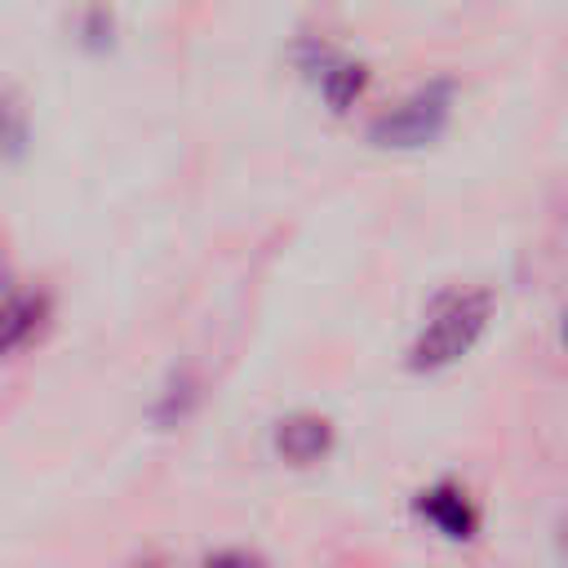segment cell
<instances>
[{"instance_id": "7", "label": "cell", "mask_w": 568, "mask_h": 568, "mask_svg": "<svg viewBox=\"0 0 568 568\" xmlns=\"http://www.w3.org/2000/svg\"><path fill=\"white\" fill-rule=\"evenodd\" d=\"M204 568H266V564L253 559V555H244V550H217V555L204 559Z\"/></svg>"}, {"instance_id": "6", "label": "cell", "mask_w": 568, "mask_h": 568, "mask_svg": "<svg viewBox=\"0 0 568 568\" xmlns=\"http://www.w3.org/2000/svg\"><path fill=\"white\" fill-rule=\"evenodd\" d=\"M364 67L359 62H346V58H328L324 62V71H320V89H324V98L333 102V111H342L359 89H364Z\"/></svg>"}, {"instance_id": "4", "label": "cell", "mask_w": 568, "mask_h": 568, "mask_svg": "<svg viewBox=\"0 0 568 568\" xmlns=\"http://www.w3.org/2000/svg\"><path fill=\"white\" fill-rule=\"evenodd\" d=\"M417 510H422V519H426L430 528H439V532L453 537V541H466V537L475 532V524H479L470 497H466L462 488H453V484H435L430 493H422V497H417Z\"/></svg>"}, {"instance_id": "2", "label": "cell", "mask_w": 568, "mask_h": 568, "mask_svg": "<svg viewBox=\"0 0 568 568\" xmlns=\"http://www.w3.org/2000/svg\"><path fill=\"white\" fill-rule=\"evenodd\" d=\"M448 102H453L448 80H435V84L417 89L413 98H404L399 106H390L386 115H377L368 124V138L377 146H426L439 138V129L448 120Z\"/></svg>"}, {"instance_id": "1", "label": "cell", "mask_w": 568, "mask_h": 568, "mask_svg": "<svg viewBox=\"0 0 568 568\" xmlns=\"http://www.w3.org/2000/svg\"><path fill=\"white\" fill-rule=\"evenodd\" d=\"M488 315H493V293L488 288H457V293H444L422 333L413 337L408 346V368L417 373H435V368H448L457 364L475 342L479 333L488 328Z\"/></svg>"}, {"instance_id": "3", "label": "cell", "mask_w": 568, "mask_h": 568, "mask_svg": "<svg viewBox=\"0 0 568 568\" xmlns=\"http://www.w3.org/2000/svg\"><path fill=\"white\" fill-rule=\"evenodd\" d=\"M333 448V426L315 413H293L275 426V453L293 466H311Z\"/></svg>"}, {"instance_id": "5", "label": "cell", "mask_w": 568, "mask_h": 568, "mask_svg": "<svg viewBox=\"0 0 568 568\" xmlns=\"http://www.w3.org/2000/svg\"><path fill=\"white\" fill-rule=\"evenodd\" d=\"M44 320V297L40 293H9L0 297V355L22 346Z\"/></svg>"}, {"instance_id": "9", "label": "cell", "mask_w": 568, "mask_h": 568, "mask_svg": "<svg viewBox=\"0 0 568 568\" xmlns=\"http://www.w3.org/2000/svg\"><path fill=\"white\" fill-rule=\"evenodd\" d=\"M564 550H568V532H564Z\"/></svg>"}, {"instance_id": "8", "label": "cell", "mask_w": 568, "mask_h": 568, "mask_svg": "<svg viewBox=\"0 0 568 568\" xmlns=\"http://www.w3.org/2000/svg\"><path fill=\"white\" fill-rule=\"evenodd\" d=\"M564 346H568V311H564Z\"/></svg>"}]
</instances>
